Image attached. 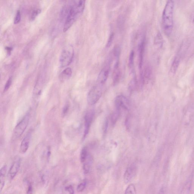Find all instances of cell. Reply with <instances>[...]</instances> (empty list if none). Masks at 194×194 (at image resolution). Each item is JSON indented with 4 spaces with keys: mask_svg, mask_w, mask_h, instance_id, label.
Segmentation results:
<instances>
[{
    "mask_svg": "<svg viewBox=\"0 0 194 194\" xmlns=\"http://www.w3.org/2000/svg\"><path fill=\"white\" fill-rule=\"evenodd\" d=\"M78 16V15L77 11L76 6L72 7L70 10L67 17H66L64 29H63L64 32H66L70 28Z\"/></svg>",
    "mask_w": 194,
    "mask_h": 194,
    "instance_id": "cell-5",
    "label": "cell"
},
{
    "mask_svg": "<svg viewBox=\"0 0 194 194\" xmlns=\"http://www.w3.org/2000/svg\"><path fill=\"white\" fill-rule=\"evenodd\" d=\"M110 71V67L109 65L103 68L99 73L97 78V81L98 83L103 84L106 83L109 76Z\"/></svg>",
    "mask_w": 194,
    "mask_h": 194,
    "instance_id": "cell-12",
    "label": "cell"
},
{
    "mask_svg": "<svg viewBox=\"0 0 194 194\" xmlns=\"http://www.w3.org/2000/svg\"><path fill=\"white\" fill-rule=\"evenodd\" d=\"M121 71L120 69L119 61L117 60L113 68L112 79L113 85H116L120 81Z\"/></svg>",
    "mask_w": 194,
    "mask_h": 194,
    "instance_id": "cell-13",
    "label": "cell"
},
{
    "mask_svg": "<svg viewBox=\"0 0 194 194\" xmlns=\"http://www.w3.org/2000/svg\"><path fill=\"white\" fill-rule=\"evenodd\" d=\"M86 186L87 183L86 182H83L80 183L77 188V191L78 192H83L85 190Z\"/></svg>",
    "mask_w": 194,
    "mask_h": 194,
    "instance_id": "cell-27",
    "label": "cell"
},
{
    "mask_svg": "<svg viewBox=\"0 0 194 194\" xmlns=\"http://www.w3.org/2000/svg\"><path fill=\"white\" fill-rule=\"evenodd\" d=\"M30 117L29 113H27L16 126L14 130V135L15 138H20L24 133L29 125Z\"/></svg>",
    "mask_w": 194,
    "mask_h": 194,
    "instance_id": "cell-3",
    "label": "cell"
},
{
    "mask_svg": "<svg viewBox=\"0 0 194 194\" xmlns=\"http://www.w3.org/2000/svg\"><path fill=\"white\" fill-rule=\"evenodd\" d=\"M7 169V166L5 165L2 167L1 171H0V191L1 192L2 191L3 188L4 187Z\"/></svg>",
    "mask_w": 194,
    "mask_h": 194,
    "instance_id": "cell-14",
    "label": "cell"
},
{
    "mask_svg": "<svg viewBox=\"0 0 194 194\" xmlns=\"http://www.w3.org/2000/svg\"><path fill=\"white\" fill-rule=\"evenodd\" d=\"M154 44L159 48H162L163 44V38L160 32H158L155 36Z\"/></svg>",
    "mask_w": 194,
    "mask_h": 194,
    "instance_id": "cell-20",
    "label": "cell"
},
{
    "mask_svg": "<svg viewBox=\"0 0 194 194\" xmlns=\"http://www.w3.org/2000/svg\"><path fill=\"white\" fill-rule=\"evenodd\" d=\"M21 166L20 159H17L13 162L9 171V176L11 180L13 179L17 175Z\"/></svg>",
    "mask_w": 194,
    "mask_h": 194,
    "instance_id": "cell-11",
    "label": "cell"
},
{
    "mask_svg": "<svg viewBox=\"0 0 194 194\" xmlns=\"http://www.w3.org/2000/svg\"><path fill=\"white\" fill-rule=\"evenodd\" d=\"M121 113V111L120 110L116 109L115 111L111 116V121L112 125H114L116 123L117 120L119 117Z\"/></svg>",
    "mask_w": 194,
    "mask_h": 194,
    "instance_id": "cell-22",
    "label": "cell"
},
{
    "mask_svg": "<svg viewBox=\"0 0 194 194\" xmlns=\"http://www.w3.org/2000/svg\"><path fill=\"white\" fill-rule=\"evenodd\" d=\"M137 167L134 164L129 166L125 171L124 176V182L125 183L130 182L134 179L137 173Z\"/></svg>",
    "mask_w": 194,
    "mask_h": 194,
    "instance_id": "cell-8",
    "label": "cell"
},
{
    "mask_svg": "<svg viewBox=\"0 0 194 194\" xmlns=\"http://www.w3.org/2000/svg\"><path fill=\"white\" fill-rule=\"evenodd\" d=\"M135 53L133 50H132L129 55L128 66L130 69H132L134 65Z\"/></svg>",
    "mask_w": 194,
    "mask_h": 194,
    "instance_id": "cell-23",
    "label": "cell"
},
{
    "mask_svg": "<svg viewBox=\"0 0 194 194\" xmlns=\"http://www.w3.org/2000/svg\"><path fill=\"white\" fill-rule=\"evenodd\" d=\"M94 116L93 110H91L87 111L85 116V128L84 132L83 138L86 137L88 134L91 124L93 121Z\"/></svg>",
    "mask_w": 194,
    "mask_h": 194,
    "instance_id": "cell-6",
    "label": "cell"
},
{
    "mask_svg": "<svg viewBox=\"0 0 194 194\" xmlns=\"http://www.w3.org/2000/svg\"><path fill=\"white\" fill-rule=\"evenodd\" d=\"M86 0H79L76 5V8L78 15L82 14L84 10Z\"/></svg>",
    "mask_w": 194,
    "mask_h": 194,
    "instance_id": "cell-19",
    "label": "cell"
},
{
    "mask_svg": "<svg viewBox=\"0 0 194 194\" xmlns=\"http://www.w3.org/2000/svg\"><path fill=\"white\" fill-rule=\"evenodd\" d=\"M108 123H109V121L107 120L106 121L105 123L104 127V131L105 132L107 130V127H108Z\"/></svg>",
    "mask_w": 194,
    "mask_h": 194,
    "instance_id": "cell-35",
    "label": "cell"
},
{
    "mask_svg": "<svg viewBox=\"0 0 194 194\" xmlns=\"http://www.w3.org/2000/svg\"><path fill=\"white\" fill-rule=\"evenodd\" d=\"M74 55V50L71 46L64 48L61 53L60 62L62 67H66L70 64Z\"/></svg>",
    "mask_w": 194,
    "mask_h": 194,
    "instance_id": "cell-2",
    "label": "cell"
},
{
    "mask_svg": "<svg viewBox=\"0 0 194 194\" xmlns=\"http://www.w3.org/2000/svg\"><path fill=\"white\" fill-rule=\"evenodd\" d=\"M125 194H136V190L135 186L133 184H130L125 190Z\"/></svg>",
    "mask_w": 194,
    "mask_h": 194,
    "instance_id": "cell-24",
    "label": "cell"
},
{
    "mask_svg": "<svg viewBox=\"0 0 194 194\" xmlns=\"http://www.w3.org/2000/svg\"><path fill=\"white\" fill-rule=\"evenodd\" d=\"M137 85V80L135 78H133L129 83V89L131 92H132L135 90Z\"/></svg>",
    "mask_w": 194,
    "mask_h": 194,
    "instance_id": "cell-25",
    "label": "cell"
},
{
    "mask_svg": "<svg viewBox=\"0 0 194 194\" xmlns=\"http://www.w3.org/2000/svg\"><path fill=\"white\" fill-rule=\"evenodd\" d=\"M21 20V12L20 10H18L17 11L16 15V16L14 19V23L15 24H18L19 22H20Z\"/></svg>",
    "mask_w": 194,
    "mask_h": 194,
    "instance_id": "cell-28",
    "label": "cell"
},
{
    "mask_svg": "<svg viewBox=\"0 0 194 194\" xmlns=\"http://www.w3.org/2000/svg\"><path fill=\"white\" fill-rule=\"evenodd\" d=\"M181 55L179 52L175 58L171 66L170 72L173 74H175L177 70L181 61Z\"/></svg>",
    "mask_w": 194,
    "mask_h": 194,
    "instance_id": "cell-15",
    "label": "cell"
},
{
    "mask_svg": "<svg viewBox=\"0 0 194 194\" xmlns=\"http://www.w3.org/2000/svg\"><path fill=\"white\" fill-rule=\"evenodd\" d=\"M174 9L173 0H168L162 16V27L164 33L167 36L170 35L173 28Z\"/></svg>",
    "mask_w": 194,
    "mask_h": 194,
    "instance_id": "cell-1",
    "label": "cell"
},
{
    "mask_svg": "<svg viewBox=\"0 0 194 194\" xmlns=\"http://www.w3.org/2000/svg\"><path fill=\"white\" fill-rule=\"evenodd\" d=\"M193 23L194 24V18L193 20Z\"/></svg>",
    "mask_w": 194,
    "mask_h": 194,
    "instance_id": "cell-37",
    "label": "cell"
},
{
    "mask_svg": "<svg viewBox=\"0 0 194 194\" xmlns=\"http://www.w3.org/2000/svg\"><path fill=\"white\" fill-rule=\"evenodd\" d=\"M69 109V105L68 104H66L63 108L62 112V116L64 117L67 114L68 111Z\"/></svg>",
    "mask_w": 194,
    "mask_h": 194,
    "instance_id": "cell-31",
    "label": "cell"
},
{
    "mask_svg": "<svg viewBox=\"0 0 194 194\" xmlns=\"http://www.w3.org/2000/svg\"><path fill=\"white\" fill-rule=\"evenodd\" d=\"M92 163V157L90 154H89L86 160L83 163V169L84 172L85 174H88L90 172L91 168Z\"/></svg>",
    "mask_w": 194,
    "mask_h": 194,
    "instance_id": "cell-16",
    "label": "cell"
},
{
    "mask_svg": "<svg viewBox=\"0 0 194 194\" xmlns=\"http://www.w3.org/2000/svg\"><path fill=\"white\" fill-rule=\"evenodd\" d=\"M32 135L31 130L27 133V134L22 140L20 144V151L21 153L24 154L26 153L29 148L30 143Z\"/></svg>",
    "mask_w": 194,
    "mask_h": 194,
    "instance_id": "cell-9",
    "label": "cell"
},
{
    "mask_svg": "<svg viewBox=\"0 0 194 194\" xmlns=\"http://www.w3.org/2000/svg\"><path fill=\"white\" fill-rule=\"evenodd\" d=\"M113 35L112 34L111 36H110L109 40H108L107 43H106V47L107 48H109L111 45L112 43L113 40Z\"/></svg>",
    "mask_w": 194,
    "mask_h": 194,
    "instance_id": "cell-33",
    "label": "cell"
},
{
    "mask_svg": "<svg viewBox=\"0 0 194 194\" xmlns=\"http://www.w3.org/2000/svg\"><path fill=\"white\" fill-rule=\"evenodd\" d=\"M89 154L88 149H87L86 147H84L82 149L80 156V161H81L82 163H83L86 160Z\"/></svg>",
    "mask_w": 194,
    "mask_h": 194,
    "instance_id": "cell-21",
    "label": "cell"
},
{
    "mask_svg": "<svg viewBox=\"0 0 194 194\" xmlns=\"http://www.w3.org/2000/svg\"><path fill=\"white\" fill-rule=\"evenodd\" d=\"M116 109L121 111V109L128 110L129 107V102L128 99L125 96L120 95L117 96L115 99Z\"/></svg>",
    "mask_w": 194,
    "mask_h": 194,
    "instance_id": "cell-7",
    "label": "cell"
},
{
    "mask_svg": "<svg viewBox=\"0 0 194 194\" xmlns=\"http://www.w3.org/2000/svg\"><path fill=\"white\" fill-rule=\"evenodd\" d=\"M72 74V71L71 68H68L64 69L60 75V80L62 81H64V80L69 79V78L71 77Z\"/></svg>",
    "mask_w": 194,
    "mask_h": 194,
    "instance_id": "cell-18",
    "label": "cell"
},
{
    "mask_svg": "<svg viewBox=\"0 0 194 194\" xmlns=\"http://www.w3.org/2000/svg\"><path fill=\"white\" fill-rule=\"evenodd\" d=\"M113 55L117 59H118L120 54V49L118 46H115L113 50Z\"/></svg>",
    "mask_w": 194,
    "mask_h": 194,
    "instance_id": "cell-26",
    "label": "cell"
},
{
    "mask_svg": "<svg viewBox=\"0 0 194 194\" xmlns=\"http://www.w3.org/2000/svg\"><path fill=\"white\" fill-rule=\"evenodd\" d=\"M32 192L33 188L32 186H31V185L30 184L28 187L27 193L28 194H31L32 193Z\"/></svg>",
    "mask_w": 194,
    "mask_h": 194,
    "instance_id": "cell-34",
    "label": "cell"
},
{
    "mask_svg": "<svg viewBox=\"0 0 194 194\" xmlns=\"http://www.w3.org/2000/svg\"><path fill=\"white\" fill-rule=\"evenodd\" d=\"M50 149H48V153H47V157H48V159H49L50 158Z\"/></svg>",
    "mask_w": 194,
    "mask_h": 194,
    "instance_id": "cell-36",
    "label": "cell"
},
{
    "mask_svg": "<svg viewBox=\"0 0 194 194\" xmlns=\"http://www.w3.org/2000/svg\"><path fill=\"white\" fill-rule=\"evenodd\" d=\"M41 10L40 9L35 10L33 11L31 13V21H33L35 19L36 17L41 13Z\"/></svg>",
    "mask_w": 194,
    "mask_h": 194,
    "instance_id": "cell-29",
    "label": "cell"
},
{
    "mask_svg": "<svg viewBox=\"0 0 194 194\" xmlns=\"http://www.w3.org/2000/svg\"><path fill=\"white\" fill-rule=\"evenodd\" d=\"M102 94V90L100 87L95 86L92 87L87 95V100L88 104L90 105L96 104L100 99Z\"/></svg>",
    "mask_w": 194,
    "mask_h": 194,
    "instance_id": "cell-4",
    "label": "cell"
},
{
    "mask_svg": "<svg viewBox=\"0 0 194 194\" xmlns=\"http://www.w3.org/2000/svg\"><path fill=\"white\" fill-rule=\"evenodd\" d=\"M65 190L66 191L69 192L70 194H73L74 193V188L72 186H69L65 187Z\"/></svg>",
    "mask_w": 194,
    "mask_h": 194,
    "instance_id": "cell-32",
    "label": "cell"
},
{
    "mask_svg": "<svg viewBox=\"0 0 194 194\" xmlns=\"http://www.w3.org/2000/svg\"><path fill=\"white\" fill-rule=\"evenodd\" d=\"M12 83V78L10 77L8 78L7 81L6 83V85H5V87L4 89V91L6 92L8 90V89L10 88V86L11 85Z\"/></svg>",
    "mask_w": 194,
    "mask_h": 194,
    "instance_id": "cell-30",
    "label": "cell"
},
{
    "mask_svg": "<svg viewBox=\"0 0 194 194\" xmlns=\"http://www.w3.org/2000/svg\"><path fill=\"white\" fill-rule=\"evenodd\" d=\"M145 47V38L144 36H143L139 44V46H138L139 66V69L140 70L142 69L143 67Z\"/></svg>",
    "mask_w": 194,
    "mask_h": 194,
    "instance_id": "cell-10",
    "label": "cell"
},
{
    "mask_svg": "<svg viewBox=\"0 0 194 194\" xmlns=\"http://www.w3.org/2000/svg\"><path fill=\"white\" fill-rule=\"evenodd\" d=\"M152 74V69L149 65H146L144 69V72L141 73V78L143 82H144V80L149 79Z\"/></svg>",
    "mask_w": 194,
    "mask_h": 194,
    "instance_id": "cell-17",
    "label": "cell"
}]
</instances>
